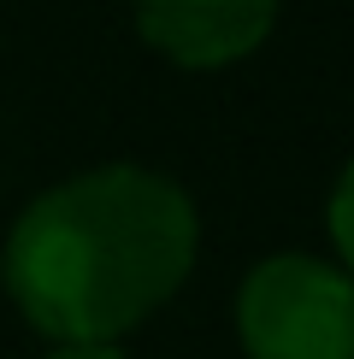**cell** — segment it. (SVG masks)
<instances>
[{"label": "cell", "mask_w": 354, "mask_h": 359, "mask_svg": "<svg viewBox=\"0 0 354 359\" xmlns=\"http://www.w3.org/2000/svg\"><path fill=\"white\" fill-rule=\"evenodd\" d=\"M277 0H136V36L183 71H225L272 36Z\"/></svg>", "instance_id": "cell-3"}, {"label": "cell", "mask_w": 354, "mask_h": 359, "mask_svg": "<svg viewBox=\"0 0 354 359\" xmlns=\"http://www.w3.org/2000/svg\"><path fill=\"white\" fill-rule=\"evenodd\" d=\"M48 359H130L118 341H53Z\"/></svg>", "instance_id": "cell-5"}, {"label": "cell", "mask_w": 354, "mask_h": 359, "mask_svg": "<svg viewBox=\"0 0 354 359\" xmlns=\"http://www.w3.org/2000/svg\"><path fill=\"white\" fill-rule=\"evenodd\" d=\"M324 236H331V248H336V265L354 277V159L343 165L331 201H324Z\"/></svg>", "instance_id": "cell-4"}, {"label": "cell", "mask_w": 354, "mask_h": 359, "mask_svg": "<svg viewBox=\"0 0 354 359\" xmlns=\"http://www.w3.org/2000/svg\"><path fill=\"white\" fill-rule=\"evenodd\" d=\"M201 218L171 177L95 165L18 212L6 294L48 341H124L195 271Z\"/></svg>", "instance_id": "cell-1"}, {"label": "cell", "mask_w": 354, "mask_h": 359, "mask_svg": "<svg viewBox=\"0 0 354 359\" xmlns=\"http://www.w3.org/2000/svg\"><path fill=\"white\" fill-rule=\"evenodd\" d=\"M248 359H354V277L319 253H272L236 289Z\"/></svg>", "instance_id": "cell-2"}]
</instances>
